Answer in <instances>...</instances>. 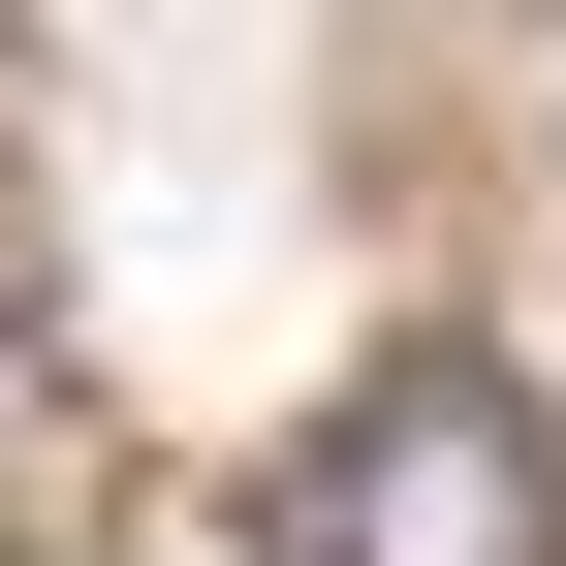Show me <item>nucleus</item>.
<instances>
[{"instance_id":"obj_1","label":"nucleus","mask_w":566,"mask_h":566,"mask_svg":"<svg viewBox=\"0 0 566 566\" xmlns=\"http://www.w3.org/2000/svg\"><path fill=\"white\" fill-rule=\"evenodd\" d=\"M283 566H566V409L472 378V346L346 378V441L283 472Z\"/></svg>"}]
</instances>
